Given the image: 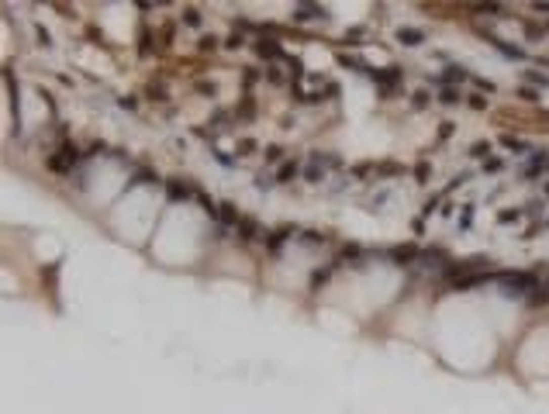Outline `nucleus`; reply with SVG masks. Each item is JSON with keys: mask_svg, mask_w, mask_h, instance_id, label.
<instances>
[{"mask_svg": "<svg viewBox=\"0 0 549 414\" xmlns=\"http://www.w3.org/2000/svg\"><path fill=\"white\" fill-rule=\"evenodd\" d=\"M497 283H501V287H504L511 297L529 294V290H539V280H535V273H522V269H504V273H497Z\"/></svg>", "mask_w": 549, "mask_h": 414, "instance_id": "obj_1", "label": "nucleus"}, {"mask_svg": "<svg viewBox=\"0 0 549 414\" xmlns=\"http://www.w3.org/2000/svg\"><path fill=\"white\" fill-rule=\"evenodd\" d=\"M76 159H79L76 145H73V142H66L59 152H56V156H49L45 162H49V169H56V173H69V166H73Z\"/></svg>", "mask_w": 549, "mask_h": 414, "instance_id": "obj_2", "label": "nucleus"}, {"mask_svg": "<svg viewBox=\"0 0 549 414\" xmlns=\"http://www.w3.org/2000/svg\"><path fill=\"white\" fill-rule=\"evenodd\" d=\"M539 173H549V152H542V149H535V152H532V159L522 166V176H525V179L539 176Z\"/></svg>", "mask_w": 549, "mask_h": 414, "instance_id": "obj_3", "label": "nucleus"}, {"mask_svg": "<svg viewBox=\"0 0 549 414\" xmlns=\"http://www.w3.org/2000/svg\"><path fill=\"white\" fill-rule=\"evenodd\" d=\"M414 259H421V252H418V245H411V242L394 245V249H391V262H394V266H408V262H414Z\"/></svg>", "mask_w": 549, "mask_h": 414, "instance_id": "obj_4", "label": "nucleus"}, {"mask_svg": "<svg viewBox=\"0 0 549 414\" xmlns=\"http://www.w3.org/2000/svg\"><path fill=\"white\" fill-rule=\"evenodd\" d=\"M256 56L259 59H283V45L276 38H259L256 41Z\"/></svg>", "mask_w": 549, "mask_h": 414, "instance_id": "obj_5", "label": "nucleus"}, {"mask_svg": "<svg viewBox=\"0 0 549 414\" xmlns=\"http://www.w3.org/2000/svg\"><path fill=\"white\" fill-rule=\"evenodd\" d=\"M373 79L380 83V90H384V94H394V90H397V83H401V69H397V66H391V69H384V73H373Z\"/></svg>", "mask_w": 549, "mask_h": 414, "instance_id": "obj_6", "label": "nucleus"}, {"mask_svg": "<svg viewBox=\"0 0 549 414\" xmlns=\"http://www.w3.org/2000/svg\"><path fill=\"white\" fill-rule=\"evenodd\" d=\"M318 18H328L321 4H297L294 7V21H318Z\"/></svg>", "mask_w": 549, "mask_h": 414, "instance_id": "obj_7", "label": "nucleus"}, {"mask_svg": "<svg viewBox=\"0 0 549 414\" xmlns=\"http://www.w3.org/2000/svg\"><path fill=\"white\" fill-rule=\"evenodd\" d=\"M397 41H401V45H421V41H425V31H418V28H397Z\"/></svg>", "mask_w": 549, "mask_h": 414, "instance_id": "obj_8", "label": "nucleus"}, {"mask_svg": "<svg viewBox=\"0 0 549 414\" xmlns=\"http://www.w3.org/2000/svg\"><path fill=\"white\" fill-rule=\"evenodd\" d=\"M166 194H170V200H187L194 194V187H187V183H180V179H170V183H166Z\"/></svg>", "mask_w": 549, "mask_h": 414, "instance_id": "obj_9", "label": "nucleus"}, {"mask_svg": "<svg viewBox=\"0 0 549 414\" xmlns=\"http://www.w3.org/2000/svg\"><path fill=\"white\" fill-rule=\"evenodd\" d=\"M238 238H242V242H256V238H259V224H256L252 217L238 221Z\"/></svg>", "mask_w": 549, "mask_h": 414, "instance_id": "obj_10", "label": "nucleus"}, {"mask_svg": "<svg viewBox=\"0 0 549 414\" xmlns=\"http://www.w3.org/2000/svg\"><path fill=\"white\" fill-rule=\"evenodd\" d=\"M287 235H290V228H276V232H270V238H266L270 252H280V249H283V242H287Z\"/></svg>", "mask_w": 549, "mask_h": 414, "instance_id": "obj_11", "label": "nucleus"}, {"mask_svg": "<svg viewBox=\"0 0 549 414\" xmlns=\"http://www.w3.org/2000/svg\"><path fill=\"white\" fill-rule=\"evenodd\" d=\"M339 66H346V69H359V73H370V66H366V62L363 59H353V56H346V52H339Z\"/></svg>", "mask_w": 549, "mask_h": 414, "instance_id": "obj_12", "label": "nucleus"}, {"mask_svg": "<svg viewBox=\"0 0 549 414\" xmlns=\"http://www.w3.org/2000/svg\"><path fill=\"white\" fill-rule=\"evenodd\" d=\"M218 217H221L225 224H235V221H238V211H235V204H228V200H225V204H218Z\"/></svg>", "mask_w": 549, "mask_h": 414, "instance_id": "obj_13", "label": "nucleus"}, {"mask_svg": "<svg viewBox=\"0 0 549 414\" xmlns=\"http://www.w3.org/2000/svg\"><path fill=\"white\" fill-rule=\"evenodd\" d=\"M297 169H301L297 162H283V166H280V173H276V183H290V179L297 176Z\"/></svg>", "mask_w": 549, "mask_h": 414, "instance_id": "obj_14", "label": "nucleus"}, {"mask_svg": "<svg viewBox=\"0 0 549 414\" xmlns=\"http://www.w3.org/2000/svg\"><path fill=\"white\" fill-rule=\"evenodd\" d=\"M328 280H332V269H328V266L314 269V276H311V290H321V287H325Z\"/></svg>", "mask_w": 549, "mask_h": 414, "instance_id": "obj_15", "label": "nucleus"}, {"mask_svg": "<svg viewBox=\"0 0 549 414\" xmlns=\"http://www.w3.org/2000/svg\"><path fill=\"white\" fill-rule=\"evenodd\" d=\"M238 118H245V121H252V118H256V100L249 97V94L242 97V104H238Z\"/></svg>", "mask_w": 549, "mask_h": 414, "instance_id": "obj_16", "label": "nucleus"}, {"mask_svg": "<svg viewBox=\"0 0 549 414\" xmlns=\"http://www.w3.org/2000/svg\"><path fill=\"white\" fill-rule=\"evenodd\" d=\"M490 41H494V49H501V52H504L508 59H522V49H515V45H508L504 38H490Z\"/></svg>", "mask_w": 549, "mask_h": 414, "instance_id": "obj_17", "label": "nucleus"}, {"mask_svg": "<svg viewBox=\"0 0 549 414\" xmlns=\"http://www.w3.org/2000/svg\"><path fill=\"white\" fill-rule=\"evenodd\" d=\"M439 104H459V90H452V86H442V90H439Z\"/></svg>", "mask_w": 549, "mask_h": 414, "instance_id": "obj_18", "label": "nucleus"}, {"mask_svg": "<svg viewBox=\"0 0 549 414\" xmlns=\"http://www.w3.org/2000/svg\"><path fill=\"white\" fill-rule=\"evenodd\" d=\"M311 159H314V166H332V169H335V166H342V159H339V156H325V152H314Z\"/></svg>", "mask_w": 549, "mask_h": 414, "instance_id": "obj_19", "label": "nucleus"}, {"mask_svg": "<svg viewBox=\"0 0 549 414\" xmlns=\"http://www.w3.org/2000/svg\"><path fill=\"white\" fill-rule=\"evenodd\" d=\"M529 304H535V307H539V304H549V280L539 287V294H529Z\"/></svg>", "mask_w": 549, "mask_h": 414, "instance_id": "obj_20", "label": "nucleus"}, {"mask_svg": "<svg viewBox=\"0 0 549 414\" xmlns=\"http://www.w3.org/2000/svg\"><path fill=\"white\" fill-rule=\"evenodd\" d=\"M211 128H215V131H228V128H232V124H228V114H225V111L211 114Z\"/></svg>", "mask_w": 549, "mask_h": 414, "instance_id": "obj_21", "label": "nucleus"}, {"mask_svg": "<svg viewBox=\"0 0 549 414\" xmlns=\"http://www.w3.org/2000/svg\"><path fill=\"white\" fill-rule=\"evenodd\" d=\"M518 217H522V207H508V211L497 214V221H501V224H515Z\"/></svg>", "mask_w": 549, "mask_h": 414, "instance_id": "obj_22", "label": "nucleus"}, {"mask_svg": "<svg viewBox=\"0 0 549 414\" xmlns=\"http://www.w3.org/2000/svg\"><path fill=\"white\" fill-rule=\"evenodd\" d=\"M421 259H425L429 266H439V262L446 259V252H442V249H425V252H421Z\"/></svg>", "mask_w": 549, "mask_h": 414, "instance_id": "obj_23", "label": "nucleus"}, {"mask_svg": "<svg viewBox=\"0 0 549 414\" xmlns=\"http://www.w3.org/2000/svg\"><path fill=\"white\" fill-rule=\"evenodd\" d=\"M183 24H187V28H197V24H200V11H197V7H187V11H183Z\"/></svg>", "mask_w": 549, "mask_h": 414, "instance_id": "obj_24", "label": "nucleus"}, {"mask_svg": "<svg viewBox=\"0 0 549 414\" xmlns=\"http://www.w3.org/2000/svg\"><path fill=\"white\" fill-rule=\"evenodd\" d=\"M463 76H467V73H463L459 66H449V69L442 73V79H439V83H456V79H463Z\"/></svg>", "mask_w": 549, "mask_h": 414, "instance_id": "obj_25", "label": "nucleus"}, {"mask_svg": "<svg viewBox=\"0 0 549 414\" xmlns=\"http://www.w3.org/2000/svg\"><path fill=\"white\" fill-rule=\"evenodd\" d=\"M522 76L529 79V83H535V86H549V76H542V73H535V69H525Z\"/></svg>", "mask_w": 549, "mask_h": 414, "instance_id": "obj_26", "label": "nucleus"}, {"mask_svg": "<svg viewBox=\"0 0 549 414\" xmlns=\"http://www.w3.org/2000/svg\"><path fill=\"white\" fill-rule=\"evenodd\" d=\"M467 104H470L473 111H487V97H484V94H470V97H467Z\"/></svg>", "mask_w": 549, "mask_h": 414, "instance_id": "obj_27", "label": "nucleus"}, {"mask_svg": "<svg viewBox=\"0 0 549 414\" xmlns=\"http://www.w3.org/2000/svg\"><path fill=\"white\" fill-rule=\"evenodd\" d=\"M411 107H414V111H425V107H429V94H425V90H418V94L411 97Z\"/></svg>", "mask_w": 549, "mask_h": 414, "instance_id": "obj_28", "label": "nucleus"}, {"mask_svg": "<svg viewBox=\"0 0 549 414\" xmlns=\"http://www.w3.org/2000/svg\"><path fill=\"white\" fill-rule=\"evenodd\" d=\"M501 145H504V149H511V152H522V149H525V145H522L515 135H501Z\"/></svg>", "mask_w": 549, "mask_h": 414, "instance_id": "obj_29", "label": "nucleus"}, {"mask_svg": "<svg viewBox=\"0 0 549 414\" xmlns=\"http://www.w3.org/2000/svg\"><path fill=\"white\" fill-rule=\"evenodd\" d=\"M132 183H156V173L152 169H138L135 176H132Z\"/></svg>", "mask_w": 549, "mask_h": 414, "instance_id": "obj_30", "label": "nucleus"}, {"mask_svg": "<svg viewBox=\"0 0 549 414\" xmlns=\"http://www.w3.org/2000/svg\"><path fill=\"white\" fill-rule=\"evenodd\" d=\"M429 162H418V166H414V176H418V183H429Z\"/></svg>", "mask_w": 549, "mask_h": 414, "instance_id": "obj_31", "label": "nucleus"}, {"mask_svg": "<svg viewBox=\"0 0 549 414\" xmlns=\"http://www.w3.org/2000/svg\"><path fill=\"white\" fill-rule=\"evenodd\" d=\"M487 152H490V145H487V142H477V145L470 149V156H473V159H484Z\"/></svg>", "mask_w": 549, "mask_h": 414, "instance_id": "obj_32", "label": "nucleus"}, {"mask_svg": "<svg viewBox=\"0 0 549 414\" xmlns=\"http://www.w3.org/2000/svg\"><path fill=\"white\" fill-rule=\"evenodd\" d=\"M452 131H456V124H452V121H442V128H439V142L452 138Z\"/></svg>", "mask_w": 549, "mask_h": 414, "instance_id": "obj_33", "label": "nucleus"}, {"mask_svg": "<svg viewBox=\"0 0 549 414\" xmlns=\"http://www.w3.org/2000/svg\"><path fill=\"white\" fill-rule=\"evenodd\" d=\"M280 159H283V149H280V145H270V149H266V162H280Z\"/></svg>", "mask_w": 549, "mask_h": 414, "instance_id": "obj_34", "label": "nucleus"}, {"mask_svg": "<svg viewBox=\"0 0 549 414\" xmlns=\"http://www.w3.org/2000/svg\"><path fill=\"white\" fill-rule=\"evenodd\" d=\"M304 176H308V183H321V169H318V166H308Z\"/></svg>", "mask_w": 549, "mask_h": 414, "instance_id": "obj_35", "label": "nucleus"}, {"mask_svg": "<svg viewBox=\"0 0 549 414\" xmlns=\"http://www.w3.org/2000/svg\"><path fill=\"white\" fill-rule=\"evenodd\" d=\"M459 224H463V228H470V224H473V207H470V204L463 207V214H459Z\"/></svg>", "mask_w": 549, "mask_h": 414, "instance_id": "obj_36", "label": "nucleus"}, {"mask_svg": "<svg viewBox=\"0 0 549 414\" xmlns=\"http://www.w3.org/2000/svg\"><path fill=\"white\" fill-rule=\"evenodd\" d=\"M359 256H363L359 245H346V249H342V259H359Z\"/></svg>", "mask_w": 549, "mask_h": 414, "instance_id": "obj_37", "label": "nucleus"}, {"mask_svg": "<svg viewBox=\"0 0 549 414\" xmlns=\"http://www.w3.org/2000/svg\"><path fill=\"white\" fill-rule=\"evenodd\" d=\"M301 238H304L308 245H321V242H325V238L318 235V232H301Z\"/></svg>", "mask_w": 549, "mask_h": 414, "instance_id": "obj_38", "label": "nucleus"}, {"mask_svg": "<svg viewBox=\"0 0 549 414\" xmlns=\"http://www.w3.org/2000/svg\"><path fill=\"white\" fill-rule=\"evenodd\" d=\"M252 149H256V142H252V138H245V142H238V149H235V152H238V156H249Z\"/></svg>", "mask_w": 549, "mask_h": 414, "instance_id": "obj_39", "label": "nucleus"}, {"mask_svg": "<svg viewBox=\"0 0 549 414\" xmlns=\"http://www.w3.org/2000/svg\"><path fill=\"white\" fill-rule=\"evenodd\" d=\"M256 79H259V73H256V69H245V73H242V86H252Z\"/></svg>", "mask_w": 549, "mask_h": 414, "instance_id": "obj_40", "label": "nucleus"}, {"mask_svg": "<svg viewBox=\"0 0 549 414\" xmlns=\"http://www.w3.org/2000/svg\"><path fill=\"white\" fill-rule=\"evenodd\" d=\"M266 79H270V83H283V73H280L276 66H270V69H266Z\"/></svg>", "mask_w": 549, "mask_h": 414, "instance_id": "obj_41", "label": "nucleus"}, {"mask_svg": "<svg viewBox=\"0 0 549 414\" xmlns=\"http://www.w3.org/2000/svg\"><path fill=\"white\" fill-rule=\"evenodd\" d=\"M477 11H480V14H501L497 4H477Z\"/></svg>", "mask_w": 549, "mask_h": 414, "instance_id": "obj_42", "label": "nucleus"}, {"mask_svg": "<svg viewBox=\"0 0 549 414\" xmlns=\"http://www.w3.org/2000/svg\"><path fill=\"white\" fill-rule=\"evenodd\" d=\"M501 166H504L501 159H487V162H484V169H487V173H501Z\"/></svg>", "mask_w": 549, "mask_h": 414, "instance_id": "obj_43", "label": "nucleus"}, {"mask_svg": "<svg viewBox=\"0 0 549 414\" xmlns=\"http://www.w3.org/2000/svg\"><path fill=\"white\" fill-rule=\"evenodd\" d=\"M363 35H366V31H363V28H349V31H346V38L353 41V45H356V41H359V38H363Z\"/></svg>", "mask_w": 549, "mask_h": 414, "instance_id": "obj_44", "label": "nucleus"}, {"mask_svg": "<svg viewBox=\"0 0 549 414\" xmlns=\"http://www.w3.org/2000/svg\"><path fill=\"white\" fill-rule=\"evenodd\" d=\"M287 66H290V73H294V76H304V66H301V59H287Z\"/></svg>", "mask_w": 549, "mask_h": 414, "instance_id": "obj_45", "label": "nucleus"}, {"mask_svg": "<svg viewBox=\"0 0 549 414\" xmlns=\"http://www.w3.org/2000/svg\"><path fill=\"white\" fill-rule=\"evenodd\" d=\"M518 97L529 100V104H535V100H539V94H535V90H522V86H518Z\"/></svg>", "mask_w": 549, "mask_h": 414, "instance_id": "obj_46", "label": "nucleus"}, {"mask_svg": "<svg viewBox=\"0 0 549 414\" xmlns=\"http://www.w3.org/2000/svg\"><path fill=\"white\" fill-rule=\"evenodd\" d=\"M215 45H218V38H211V35H204V38H200V49H204V52H211Z\"/></svg>", "mask_w": 549, "mask_h": 414, "instance_id": "obj_47", "label": "nucleus"}, {"mask_svg": "<svg viewBox=\"0 0 549 414\" xmlns=\"http://www.w3.org/2000/svg\"><path fill=\"white\" fill-rule=\"evenodd\" d=\"M335 94H339V83H328V86L321 90V97H335Z\"/></svg>", "mask_w": 549, "mask_h": 414, "instance_id": "obj_48", "label": "nucleus"}, {"mask_svg": "<svg viewBox=\"0 0 549 414\" xmlns=\"http://www.w3.org/2000/svg\"><path fill=\"white\" fill-rule=\"evenodd\" d=\"M380 173H387V176H394V173H401V166H394V162H387V166H380Z\"/></svg>", "mask_w": 549, "mask_h": 414, "instance_id": "obj_49", "label": "nucleus"}, {"mask_svg": "<svg viewBox=\"0 0 549 414\" xmlns=\"http://www.w3.org/2000/svg\"><path fill=\"white\" fill-rule=\"evenodd\" d=\"M149 94H152V100H162V97H166V90H159L156 83H152V86H149Z\"/></svg>", "mask_w": 549, "mask_h": 414, "instance_id": "obj_50", "label": "nucleus"}, {"mask_svg": "<svg viewBox=\"0 0 549 414\" xmlns=\"http://www.w3.org/2000/svg\"><path fill=\"white\" fill-rule=\"evenodd\" d=\"M121 107H128V111H135V107H138V100H132V97H121Z\"/></svg>", "mask_w": 549, "mask_h": 414, "instance_id": "obj_51", "label": "nucleus"}, {"mask_svg": "<svg viewBox=\"0 0 549 414\" xmlns=\"http://www.w3.org/2000/svg\"><path fill=\"white\" fill-rule=\"evenodd\" d=\"M535 11H539V14H549V4H535Z\"/></svg>", "mask_w": 549, "mask_h": 414, "instance_id": "obj_52", "label": "nucleus"}, {"mask_svg": "<svg viewBox=\"0 0 549 414\" xmlns=\"http://www.w3.org/2000/svg\"><path fill=\"white\" fill-rule=\"evenodd\" d=\"M546 197H549V183H546Z\"/></svg>", "mask_w": 549, "mask_h": 414, "instance_id": "obj_53", "label": "nucleus"}]
</instances>
